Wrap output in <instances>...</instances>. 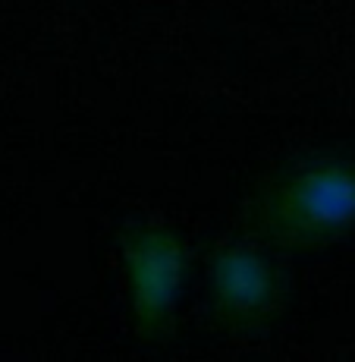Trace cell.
Returning <instances> with one entry per match:
<instances>
[{
	"instance_id": "cell-1",
	"label": "cell",
	"mask_w": 355,
	"mask_h": 362,
	"mask_svg": "<svg viewBox=\"0 0 355 362\" xmlns=\"http://www.w3.org/2000/svg\"><path fill=\"white\" fill-rule=\"evenodd\" d=\"M248 230L283 249H311L355 233V151H302L264 180Z\"/></svg>"
},
{
	"instance_id": "cell-3",
	"label": "cell",
	"mask_w": 355,
	"mask_h": 362,
	"mask_svg": "<svg viewBox=\"0 0 355 362\" xmlns=\"http://www.w3.org/2000/svg\"><path fill=\"white\" fill-rule=\"evenodd\" d=\"M126 259L138 334L145 340H164L170 334V309L183 284V252L170 233L136 227L126 236Z\"/></svg>"
},
{
	"instance_id": "cell-2",
	"label": "cell",
	"mask_w": 355,
	"mask_h": 362,
	"mask_svg": "<svg viewBox=\"0 0 355 362\" xmlns=\"http://www.w3.org/2000/svg\"><path fill=\"white\" fill-rule=\"evenodd\" d=\"M280 305V277L255 249H229L214 259L207 312L220 331L236 337L258 334Z\"/></svg>"
}]
</instances>
